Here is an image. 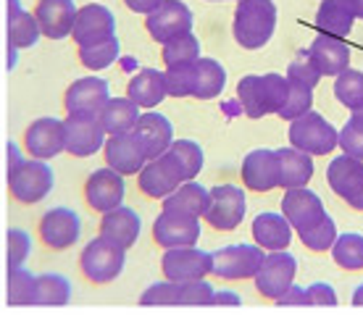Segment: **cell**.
<instances>
[{"instance_id": "1", "label": "cell", "mask_w": 363, "mask_h": 318, "mask_svg": "<svg viewBox=\"0 0 363 318\" xmlns=\"http://www.w3.org/2000/svg\"><path fill=\"white\" fill-rule=\"evenodd\" d=\"M277 29V6L274 0H237L235 8V40L245 50H258L272 40Z\"/></svg>"}, {"instance_id": "2", "label": "cell", "mask_w": 363, "mask_h": 318, "mask_svg": "<svg viewBox=\"0 0 363 318\" xmlns=\"http://www.w3.org/2000/svg\"><path fill=\"white\" fill-rule=\"evenodd\" d=\"M287 137H290L292 147H298L308 155H327L335 147H340V132L316 110H308L300 118L290 121Z\"/></svg>"}, {"instance_id": "3", "label": "cell", "mask_w": 363, "mask_h": 318, "mask_svg": "<svg viewBox=\"0 0 363 318\" xmlns=\"http://www.w3.org/2000/svg\"><path fill=\"white\" fill-rule=\"evenodd\" d=\"M124 253L127 250L118 247L116 242H111L106 237H95L79 255V268H82L84 279L92 284L113 282L118 273L124 271V261H127Z\"/></svg>"}, {"instance_id": "4", "label": "cell", "mask_w": 363, "mask_h": 318, "mask_svg": "<svg viewBox=\"0 0 363 318\" xmlns=\"http://www.w3.org/2000/svg\"><path fill=\"white\" fill-rule=\"evenodd\" d=\"M55 184L53 169L48 164H43L40 158H32V161H21L16 169L9 171V192L11 198L24 205H35L43 198L50 195Z\"/></svg>"}, {"instance_id": "5", "label": "cell", "mask_w": 363, "mask_h": 318, "mask_svg": "<svg viewBox=\"0 0 363 318\" xmlns=\"http://www.w3.org/2000/svg\"><path fill=\"white\" fill-rule=\"evenodd\" d=\"M266 261V253L261 245H227L218 247L213 253V276L227 279V282H240V279H255Z\"/></svg>"}, {"instance_id": "6", "label": "cell", "mask_w": 363, "mask_h": 318, "mask_svg": "<svg viewBox=\"0 0 363 318\" xmlns=\"http://www.w3.org/2000/svg\"><path fill=\"white\" fill-rule=\"evenodd\" d=\"M187 182V174L179 166L177 155L172 150H166L164 155H158L155 161H147L143 166V171L137 174V184H140V192L153 198V200H164L169 198L179 184Z\"/></svg>"}, {"instance_id": "7", "label": "cell", "mask_w": 363, "mask_h": 318, "mask_svg": "<svg viewBox=\"0 0 363 318\" xmlns=\"http://www.w3.org/2000/svg\"><path fill=\"white\" fill-rule=\"evenodd\" d=\"M161 271L166 279L177 284L195 282L213 273V253H206L195 245L187 247H169L161 258Z\"/></svg>"}, {"instance_id": "8", "label": "cell", "mask_w": 363, "mask_h": 318, "mask_svg": "<svg viewBox=\"0 0 363 318\" xmlns=\"http://www.w3.org/2000/svg\"><path fill=\"white\" fill-rule=\"evenodd\" d=\"M295 273H298L295 255H290L287 250H272L266 255L261 271L255 273V290L261 297L277 302L295 284Z\"/></svg>"}, {"instance_id": "9", "label": "cell", "mask_w": 363, "mask_h": 318, "mask_svg": "<svg viewBox=\"0 0 363 318\" xmlns=\"http://www.w3.org/2000/svg\"><path fill=\"white\" fill-rule=\"evenodd\" d=\"M245 192L235 184H216L211 190V205L206 210V221L216 232H232L245 218Z\"/></svg>"}, {"instance_id": "10", "label": "cell", "mask_w": 363, "mask_h": 318, "mask_svg": "<svg viewBox=\"0 0 363 318\" xmlns=\"http://www.w3.org/2000/svg\"><path fill=\"white\" fill-rule=\"evenodd\" d=\"M200 239V218L179 210H161L153 224V242L158 247H187L198 245Z\"/></svg>"}, {"instance_id": "11", "label": "cell", "mask_w": 363, "mask_h": 318, "mask_svg": "<svg viewBox=\"0 0 363 318\" xmlns=\"http://www.w3.org/2000/svg\"><path fill=\"white\" fill-rule=\"evenodd\" d=\"M145 29L155 42L166 45L174 37L192 32V11L182 0H164L153 13L145 16Z\"/></svg>"}, {"instance_id": "12", "label": "cell", "mask_w": 363, "mask_h": 318, "mask_svg": "<svg viewBox=\"0 0 363 318\" xmlns=\"http://www.w3.org/2000/svg\"><path fill=\"white\" fill-rule=\"evenodd\" d=\"M111 101L108 82L100 76H84L72 82V87L64 95V108L69 116H100Z\"/></svg>"}, {"instance_id": "13", "label": "cell", "mask_w": 363, "mask_h": 318, "mask_svg": "<svg viewBox=\"0 0 363 318\" xmlns=\"http://www.w3.org/2000/svg\"><path fill=\"white\" fill-rule=\"evenodd\" d=\"M24 147L32 158L50 161L66 150V124L53 116L37 118L24 132Z\"/></svg>"}, {"instance_id": "14", "label": "cell", "mask_w": 363, "mask_h": 318, "mask_svg": "<svg viewBox=\"0 0 363 318\" xmlns=\"http://www.w3.org/2000/svg\"><path fill=\"white\" fill-rule=\"evenodd\" d=\"M84 200L98 213H108V210L118 208L124 200V174H118L111 166L92 171L84 182Z\"/></svg>"}, {"instance_id": "15", "label": "cell", "mask_w": 363, "mask_h": 318, "mask_svg": "<svg viewBox=\"0 0 363 318\" xmlns=\"http://www.w3.org/2000/svg\"><path fill=\"white\" fill-rule=\"evenodd\" d=\"M111 37H116V18L106 6L90 3V6L79 8L72 32V40L77 45H98V42L111 40Z\"/></svg>"}, {"instance_id": "16", "label": "cell", "mask_w": 363, "mask_h": 318, "mask_svg": "<svg viewBox=\"0 0 363 318\" xmlns=\"http://www.w3.org/2000/svg\"><path fill=\"white\" fill-rule=\"evenodd\" d=\"M66 153L74 158L95 155L100 147H106V129L98 116H66Z\"/></svg>"}, {"instance_id": "17", "label": "cell", "mask_w": 363, "mask_h": 318, "mask_svg": "<svg viewBox=\"0 0 363 318\" xmlns=\"http://www.w3.org/2000/svg\"><path fill=\"white\" fill-rule=\"evenodd\" d=\"M82 221L72 208H50L40 218V239L50 250H66L79 242Z\"/></svg>"}, {"instance_id": "18", "label": "cell", "mask_w": 363, "mask_h": 318, "mask_svg": "<svg viewBox=\"0 0 363 318\" xmlns=\"http://www.w3.org/2000/svg\"><path fill=\"white\" fill-rule=\"evenodd\" d=\"M281 213L287 216V221H290L292 229L298 234L311 227H316L318 221L327 216L321 198L313 190H308V187H295V190L284 192V198H281Z\"/></svg>"}, {"instance_id": "19", "label": "cell", "mask_w": 363, "mask_h": 318, "mask_svg": "<svg viewBox=\"0 0 363 318\" xmlns=\"http://www.w3.org/2000/svg\"><path fill=\"white\" fill-rule=\"evenodd\" d=\"M106 164L111 169H116L118 174L124 176H132V174H140L143 166L147 164L145 147L140 142V137L135 132H127V135H111L106 140Z\"/></svg>"}, {"instance_id": "20", "label": "cell", "mask_w": 363, "mask_h": 318, "mask_svg": "<svg viewBox=\"0 0 363 318\" xmlns=\"http://www.w3.org/2000/svg\"><path fill=\"white\" fill-rule=\"evenodd\" d=\"M242 184L253 192H272L279 187V158L277 150L269 147H258L250 150L242 161Z\"/></svg>"}, {"instance_id": "21", "label": "cell", "mask_w": 363, "mask_h": 318, "mask_svg": "<svg viewBox=\"0 0 363 318\" xmlns=\"http://www.w3.org/2000/svg\"><path fill=\"white\" fill-rule=\"evenodd\" d=\"M311 58V64L316 66L321 76H340V74L350 69V47L342 37L335 35H321L311 42V47L306 50Z\"/></svg>"}, {"instance_id": "22", "label": "cell", "mask_w": 363, "mask_h": 318, "mask_svg": "<svg viewBox=\"0 0 363 318\" xmlns=\"http://www.w3.org/2000/svg\"><path fill=\"white\" fill-rule=\"evenodd\" d=\"M77 13L79 8L74 0H40L35 6L37 24L43 29V35L50 40H64L72 35Z\"/></svg>"}, {"instance_id": "23", "label": "cell", "mask_w": 363, "mask_h": 318, "mask_svg": "<svg viewBox=\"0 0 363 318\" xmlns=\"http://www.w3.org/2000/svg\"><path fill=\"white\" fill-rule=\"evenodd\" d=\"M132 132L140 137V142H143V147H145L147 161H155L158 155H164L174 142L172 121H169L164 113H155V110L143 113Z\"/></svg>"}, {"instance_id": "24", "label": "cell", "mask_w": 363, "mask_h": 318, "mask_svg": "<svg viewBox=\"0 0 363 318\" xmlns=\"http://www.w3.org/2000/svg\"><path fill=\"white\" fill-rule=\"evenodd\" d=\"M43 29L37 24V16L29 11H21L18 0H9V69H13L16 50L37 45Z\"/></svg>"}, {"instance_id": "25", "label": "cell", "mask_w": 363, "mask_h": 318, "mask_svg": "<svg viewBox=\"0 0 363 318\" xmlns=\"http://www.w3.org/2000/svg\"><path fill=\"white\" fill-rule=\"evenodd\" d=\"M140 229H143V221L135 210L127 208V205H118V208L103 213L100 218V237H106L111 242H116L118 247H135L137 237H140Z\"/></svg>"}, {"instance_id": "26", "label": "cell", "mask_w": 363, "mask_h": 318, "mask_svg": "<svg viewBox=\"0 0 363 318\" xmlns=\"http://www.w3.org/2000/svg\"><path fill=\"white\" fill-rule=\"evenodd\" d=\"M253 239L264 250H287L292 242V224L284 213H258L253 218Z\"/></svg>"}, {"instance_id": "27", "label": "cell", "mask_w": 363, "mask_h": 318, "mask_svg": "<svg viewBox=\"0 0 363 318\" xmlns=\"http://www.w3.org/2000/svg\"><path fill=\"white\" fill-rule=\"evenodd\" d=\"M166 95H169L166 72H158V69H140L127 84V98L135 101L140 108H155Z\"/></svg>"}, {"instance_id": "28", "label": "cell", "mask_w": 363, "mask_h": 318, "mask_svg": "<svg viewBox=\"0 0 363 318\" xmlns=\"http://www.w3.org/2000/svg\"><path fill=\"white\" fill-rule=\"evenodd\" d=\"M327 182L337 198L347 200L363 182V161L361 158H353V155H347V153L337 155L327 169Z\"/></svg>"}, {"instance_id": "29", "label": "cell", "mask_w": 363, "mask_h": 318, "mask_svg": "<svg viewBox=\"0 0 363 318\" xmlns=\"http://www.w3.org/2000/svg\"><path fill=\"white\" fill-rule=\"evenodd\" d=\"M279 158V187L284 190H295V187H306L313 176V161L308 153H303L298 147H281L277 150Z\"/></svg>"}, {"instance_id": "30", "label": "cell", "mask_w": 363, "mask_h": 318, "mask_svg": "<svg viewBox=\"0 0 363 318\" xmlns=\"http://www.w3.org/2000/svg\"><path fill=\"white\" fill-rule=\"evenodd\" d=\"M355 11L350 0H324L316 11V27L324 35H335L345 40L353 29Z\"/></svg>"}, {"instance_id": "31", "label": "cell", "mask_w": 363, "mask_h": 318, "mask_svg": "<svg viewBox=\"0 0 363 318\" xmlns=\"http://www.w3.org/2000/svg\"><path fill=\"white\" fill-rule=\"evenodd\" d=\"M208 205H211V190H206L195 179L179 184L169 198H164V210H179V213H190V216H198V218L206 216Z\"/></svg>"}, {"instance_id": "32", "label": "cell", "mask_w": 363, "mask_h": 318, "mask_svg": "<svg viewBox=\"0 0 363 318\" xmlns=\"http://www.w3.org/2000/svg\"><path fill=\"white\" fill-rule=\"evenodd\" d=\"M140 116L143 113H140V106L135 101H129V98H111L106 103V108L100 110L98 118L108 135H127V132H132L137 127Z\"/></svg>"}, {"instance_id": "33", "label": "cell", "mask_w": 363, "mask_h": 318, "mask_svg": "<svg viewBox=\"0 0 363 318\" xmlns=\"http://www.w3.org/2000/svg\"><path fill=\"white\" fill-rule=\"evenodd\" d=\"M227 87V69L213 61V58H200L195 64V84H192V98L198 101H213Z\"/></svg>"}, {"instance_id": "34", "label": "cell", "mask_w": 363, "mask_h": 318, "mask_svg": "<svg viewBox=\"0 0 363 318\" xmlns=\"http://www.w3.org/2000/svg\"><path fill=\"white\" fill-rule=\"evenodd\" d=\"M237 101H240V108L245 110L247 118H264L269 116V101H266V87H264V76L258 74H247L240 79L237 84Z\"/></svg>"}, {"instance_id": "35", "label": "cell", "mask_w": 363, "mask_h": 318, "mask_svg": "<svg viewBox=\"0 0 363 318\" xmlns=\"http://www.w3.org/2000/svg\"><path fill=\"white\" fill-rule=\"evenodd\" d=\"M72 300V282L61 273H40L35 287V305H66Z\"/></svg>"}, {"instance_id": "36", "label": "cell", "mask_w": 363, "mask_h": 318, "mask_svg": "<svg viewBox=\"0 0 363 318\" xmlns=\"http://www.w3.org/2000/svg\"><path fill=\"white\" fill-rule=\"evenodd\" d=\"M332 258L345 271H363V234H358V232L340 234L335 247H332Z\"/></svg>"}, {"instance_id": "37", "label": "cell", "mask_w": 363, "mask_h": 318, "mask_svg": "<svg viewBox=\"0 0 363 318\" xmlns=\"http://www.w3.org/2000/svg\"><path fill=\"white\" fill-rule=\"evenodd\" d=\"M161 58H164L166 69L169 66H182V64H195L200 58V40L192 32L182 37H174L169 40L164 47H161Z\"/></svg>"}, {"instance_id": "38", "label": "cell", "mask_w": 363, "mask_h": 318, "mask_svg": "<svg viewBox=\"0 0 363 318\" xmlns=\"http://www.w3.org/2000/svg\"><path fill=\"white\" fill-rule=\"evenodd\" d=\"M35 287L37 276L29 273L24 266L9 268V292H6L9 305H35Z\"/></svg>"}, {"instance_id": "39", "label": "cell", "mask_w": 363, "mask_h": 318, "mask_svg": "<svg viewBox=\"0 0 363 318\" xmlns=\"http://www.w3.org/2000/svg\"><path fill=\"white\" fill-rule=\"evenodd\" d=\"M116 58H118V37H111L106 42H98V45L79 47V64L84 69H90V72L108 69V66H113Z\"/></svg>"}, {"instance_id": "40", "label": "cell", "mask_w": 363, "mask_h": 318, "mask_svg": "<svg viewBox=\"0 0 363 318\" xmlns=\"http://www.w3.org/2000/svg\"><path fill=\"white\" fill-rule=\"evenodd\" d=\"M337 224L335 218L324 216L321 221H318L316 227L306 229V232H300V242L308 247V250H313V253H327V250H332L337 242Z\"/></svg>"}, {"instance_id": "41", "label": "cell", "mask_w": 363, "mask_h": 318, "mask_svg": "<svg viewBox=\"0 0 363 318\" xmlns=\"http://www.w3.org/2000/svg\"><path fill=\"white\" fill-rule=\"evenodd\" d=\"M335 98L345 108L355 110L363 103V72H355V69H345L335 79Z\"/></svg>"}, {"instance_id": "42", "label": "cell", "mask_w": 363, "mask_h": 318, "mask_svg": "<svg viewBox=\"0 0 363 318\" xmlns=\"http://www.w3.org/2000/svg\"><path fill=\"white\" fill-rule=\"evenodd\" d=\"M313 108V87L308 84H300L290 79V98H287V106L279 110V118L284 121H295L303 113H308Z\"/></svg>"}, {"instance_id": "43", "label": "cell", "mask_w": 363, "mask_h": 318, "mask_svg": "<svg viewBox=\"0 0 363 318\" xmlns=\"http://www.w3.org/2000/svg\"><path fill=\"white\" fill-rule=\"evenodd\" d=\"M340 147H342V153L363 161V113L361 110H350V118L345 121V127L340 129Z\"/></svg>"}, {"instance_id": "44", "label": "cell", "mask_w": 363, "mask_h": 318, "mask_svg": "<svg viewBox=\"0 0 363 318\" xmlns=\"http://www.w3.org/2000/svg\"><path fill=\"white\" fill-rule=\"evenodd\" d=\"M169 150L177 155L179 166L184 169L187 182L195 179V176L200 174V169H203V147H200L198 142H192V140H174Z\"/></svg>"}, {"instance_id": "45", "label": "cell", "mask_w": 363, "mask_h": 318, "mask_svg": "<svg viewBox=\"0 0 363 318\" xmlns=\"http://www.w3.org/2000/svg\"><path fill=\"white\" fill-rule=\"evenodd\" d=\"M200 61V58H198ZM195 61V64H198ZM195 64L169 66L166 69V90L172 98H192V84H195Z\"/></svg>"}, {"instance_id": "46", "label": "cell", "mask_w": 363, "mask_h": 318, "mask_svg": "<svg viewBox=\"0 0 363 318\" xmlns=\"http://www.w3.org/2000/svg\"><path fill=\"white\" fill-rule=\"evenodd\" d=\"M179 300H182V284L172 282V279L150 284L143 292V297H140L143 305H182Z\"/></svg>"}, {"instance_id": "47", "label": "cell", "mask_w": 363, "mask_h": 318, "mask_svg": "<svg viewBox=\"0 0 363 318\" xmlns=\"http://www.w3.org/2000/svg\"><path fill=\"white\" fill-rule=\"evenodd\" d=\"M264 87L269 110L279 116V110L287 106V98H290V79L281 76V74H264Z\"/></svg>"}, {"instance_id": "48", "label": "cell", "mask_w": 363, "mask_h": 318, "mask_svg": "<svg viewBox=\"0 0 363 318\" xmlns=\"http://www.w3.org/2000/svg\"><path fill=\"white\" fill-rule=\"evenodd\" d=\"M6 247H9V268H18V266H24V261L29 258L32 242H29L27 232H21V229H9V234H6Z\"/></svg>"}, {"instance_id": "49", "label": "cell", "mask_w": 363, "mask_h": 318, "mask_svg": "<svg viewBox=\"0 0 363 318\" xmlns=\"http://www.w3.org/2000/svg\"><path fill=\"white\" fill-rule=\"evenodd\" d=\"M213 300H216V292L206 279L182 284V305H213Z\"/></svg>"}, {"instance_id": "50", "label": "cell", "mask_w": 363, "mask_h": 318, "mask_svg": "<svg viewBox=\"0 0 363 318\" xmlns=\"http://www.w3.org/2000/svg\"><path fill=\"white\" fill-rule=\"evenodd\" d=\"M287 79L300 82V84H308V87H316L318 79H321V72L311 64L308 53H303V55H298L290 66H287Z\"/></svg>"}, {"instance_id": "51", "label": "cell", "mask_w": 363, "mask_h": 318, "mask_svg": "<svg viewBox=\"0 0 363 318\" xmlns=\"http://www.w3.org/2000/svg\"><path fill=\"white\" fill-rule=\"evenodd\" d=\"M306 295H308V305H337V295L332 290V284H311V287H306Z\"/></svg>"}, {"instance_id": "52", "label": "cell", "mask_w": 363, "mask_h": 318, "mask_svg": "<svg viewBox=\"0 0 363 318\" xmlns=\"http://www.w3.org/2000/svg\"><path fill=\"white\" fill-rule=\"evenodd\" d=\"M277 305H308V295H306L303 287H295V284H292L290 290L277 300Z\"/></svg>"}, {"instance_id": "53", "label": "cell", "mask_w": 363, "mask_h": 318, "mask_svg": "<svg viewBox=\"0 0 363 318\" xmlns=\"http://www.w3.org/2000/svg\"><path fill=\"white\" fill-rule=\"evenodd\" d=\"M124 3H127L129 11H135V13H145L147 16V13H153L164 0H124Z\"/></svg>"}, {"instance_id": "54", "label": "cell", "mask_w": 363, "mask_h": 318, "mask_svg": "<svg viewBox=\"0 0 363 318\" xmlns=\"http://www.w3.org/2000/svg\"><path fill=\"white\" fill-rule=\"evenodd\" d=\"M240 295H235V292H216V300H213V305H240Z\"/></svg>"}, {"instance_id": "55", "label": "cell", "mask_w": 363, "mask_h": 318, "mask_svg": "<svg viewBox=\"0 0 363 318\" xmlns=\"http://www.w3.org/2000/svg\"><path fill=\"white\" fill-rule=\"evenodd\" d=\"M345 203H347V205H350L353 210H361V213H363V182H361V187H358V190H355Z\"/></svg>"}, {"instance_id": "56", "label": "cell", "mask_w": 363, "mask_h": 318, "mask_svg": "<svg viewBox=\"0 0 363 318\" xmlns=\"http://www.w3.org/2000/svg\"><path fill=\"white\" fill-rule=\"evenodd\" d=\"M6 150H9V171H11V169H16V166L24 161V158L18 155V147L13 145V142H9V145H6Z\"/></svg>"}, {"instance_id": "57", "label": "cell", "mask_w": 363, "mask_h": 318, "mask_svg": "<svg viewBox=\"0 0 363 318\" xmlns=\"http://www.w3.org/2000/svg\"><path fill=\"white\" fill-rule=\"evenodd\" d=\"M353 305H363V284H361V287H355V292H353Z\"/></svg>"}, {"instance_id": "58", "label": "cell", "mask_w": 363, "mask_h": 318, "mask_svg": "<svg viewBox=\"0 0 363 318\" xmlns=\"http://www.w3.org/2000/svg\"><path fill=\"white\" fill-rule=\"evenodd\" d=\"M350 3H353L355 18H363V0H350Z\"/></svg>"}]
</instances>
